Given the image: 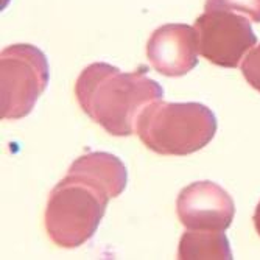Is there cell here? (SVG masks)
<instances>
[{
  "label": "cell",
  "mask_w": 260,
  "mask_h": 260,
  "mask_svg": "<svg viewBox=\"0 0 260 260\" xmlns=\"http://www.w3.org/2000/svg\"><path fill=\"white\" fill-rule=\"evenodd\" d=\"M243 75L252 87L260 90V47L248 56L243 64Z\"/></svg>",
  "instance_id": "1"
},
{
  "label": "cell",
  "mask_w": 260,
  "mask_h": 260,
  "mask_svg": "<svg viewBox=\"0 0 260 260\" xmlns=\"http://www.w3.org/2000/svg\"><path fill=\"white\" fill-rule=\"evenodd\" d=\"M254 220H255V228H257V231H258V234H260V204L257 206V210H255V217H254Z\"/></svg>",
  "instance_id": "2"
}]
</instances>
